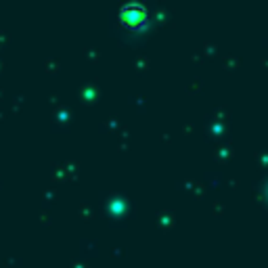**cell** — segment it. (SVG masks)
Listing matches in <instances>:
<instances>
[{
    "label": "cell",
    "instance_id": "6da1fadb",
    "mask_svg": "<svg viewBox=\"0 0 268 268\" xmlns=\"http://www.w3.org/2000/svg\"><path fill=\"white\" fill-rule=\"evenodd\" d=\"M120 21L124 25H130V27H138V25H143L147 21V11H145V6L141 4H128L122 8V13H120Z\"/></svg>",
    "mask_w": 268,
    "mask_h": 268
}]
</instances>
